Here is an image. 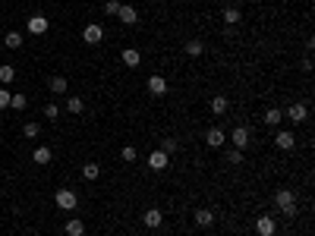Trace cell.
I'll return each mask as SVG.
<instances>
[{
  "instance_id": "cell-1",
  "label": "cell",
  "mask_w": 315,
  "mask_h": 236,
  "mask_svg": "<svg viewBox=\"0 0 315 236\" xmlns=\"http://www.w3.org/2000/svg\"><path fill=\"white\" fill-rule=\"evenodd\" d=\"M274 205L280 208L284 217H296V192L293 189H277L274 192Z\"/></svg>"
},
{
  "instance_id": "cell-2",
  "label": "cell",
  "mask_w": 315,
  "mask_h": 236,
  "mask_svg": "<svg viewBox=\"0 0 315 236\" xmlns=\"http://www.w3.org/2000/svg\"><path fill=\"white\" fill-rule=\"evenodd\" d=\"M54 201H57V208H63V211H73V208L79 205V196H76L73 189H57Z\"/></svg>"
},
{
  "instance_id": "cell-3",
  "label": "cell",
  "mask_w": 315,
  "mask_h": 236,
  "mask_svg": "<svg viewBox=\"0 0 315 236\" xmlns=\"http://www.w3.org/2000/svg\"><path fill=\"white\" fill-rule=\"evenodd\" d=\"M249 139H252L249 126H236V129L230 132V142H233V148H240V151H246V148H249Z\"/></svg>"
},
{
  "instance_id": "cell-4",
  "label": "cell",
  "mask_w": 315,
  "mask_h": 236,
  "mask_svg": "<svg viewBox=\"0 0 315 236\" xmlns=\"http://www.w3.org/2000/svg\"><path fill=\"white\" fill-rule=\"evenodd\" d=\"M255 233L259 236H274L277 233V221H271V214L255 217Z\"/></svg>"
},
{
  "instance_id": "cell-5",
  "label": "cell",
  "mask_w": 315,
  "mask_h": 236,
  "mask_svg": "<svg viewBox=\"0 0 315 236\" xmlns=\"http://www.w3.org/2000/svg\"><path fill=\"white\" fill-rule=\"evenodd\" d=\"M25 29L32 32V35H45V32L50 29V22L45 19L41 13H35V16H29V22H25Z\"/></svg>"
},
{
  "instance_id": "cell-6",
  "label": "cell",
  "mask_w": 315,
  "mask_h": 236,
  "mask_svg": "<svg viewBox=\"0 0 315 236\" xmlns=\"http://www.w3.org/2000/svg\"><path fill=\"white\" fill-rule=\"evenodd\" d=\"M82 38H85V44H101V41H104V29H101L98 22H91V25H85Z\"/></svg>"
},
{
  "instance_id": "cell-7",
  "label": "cell",
  "mask_w": 315,
  "mask_h": 236,
  "mask_svg": "<svg viewBox=\"0 0 315 236\" xmlns=\"http://www.w3.org/2000/svg\"><path fill=\"white\" fill-rule=\"evenodd\" d=\"M284 117L293 120V123H306V120H309V107H306V104H290L284 111Z\"/></svg>"
},
{
  "instance_id": "cell-8",
  "label": "cell",
  "mask_w": 315,
  "mask_h": 236,
  "mask_svg": "<svg viewBox=\"0 0 315 236\" xmlns=\"http://www.w3.org/2000/svg\"><path fill=\"white\" fill-rule=\"evenodd\" d=\"M148 95H155V98L167 95V79L164 76H148Z\"/></svg>"
},
{
  "instance_id": "cell-9",
  "label": "cell",
  "mask_w": 315,
  "mask_h": 236,
  "mask_svg": "<svg viewBox=\"0 0 315 236\" xmlns=\"http://www.w3.org/2000/svg\"><path fill=\"white\" fill-rule=\"evenodd\" d=\"M205 142H208L211 148H221V145H224V142H227V132L221 129V126H211V129L205 132Z\"/></svg>"
},
{
  "instance_id": "cell-10",
  "label": "cell",
  "mask_w": 315,
  "mask_h": 236,
  "mask_svg": "<svg viewBox=\"0 0 315 236\" xmlns=\"http://www.w3.org/2000/svg\"><path fill=\"white\" fill-rule=\"evenodd\" d=\"M142 221H145L148 230H158V227L164 224V214H161V208H148V211L142 214Z\"/></svg>"
},
{
  "instance_id": "cell-11",
  "label": "cell",
  "mask_w": 315,
  "mask_h": 236,
  "mask_svg": "<svg viewBox=\"0 0 315 236\" xmlns=\"http://www.w3.org/2000/svg\"><path fill=\"white\" fill-rule=\"evenodd\" d=\"M274 145L280 148V151H293L296 148V136H293V132H277V136H274Z\"/></svg>"
},
{
  "instance_id": "cell-12",
  "label": "cell",
  "mask_w": 315,
  "mask_h": 236,
  "mask_svg": "<svg viewBox=\"0 0 315 236\" xmlns=\"http://www.w3.org/2000/svg\"><path fill=\"white\" fill-rule=\"evenodd\" d=\"M170 164V155H164V151H151V155H148V167H151V170H164V167Z\"/></svg>"
},
{
  "instance_id": "cell-13",
  "label": "cell",
  "mask_w": 315,
  "mask_h": 236,
  "mask_svg": "<svg viewBox=\"0 0 315 236\" xmlns=\"http://www.w3.org/2000/svg\"><path fill=\"white\" fill-rule=\"evenodd\" d=\"M195 224H199V227H211V224H215V211H211V208H195Z\"/></svg>"
},
{
  "instance_id": "cell-14",
  "label": "cell",
  "mask_w": 315,
  "mask_h": 236,
  "mask_svg": "<svg viewBox=\"0 0 315 236\" xmlns=\"http://www.w3.org/2000/svg\"><path fill=\"white\" fill-rule=\"evenodd\" d=\"M120 60H123V66H130V70H133V66H139V63H142V54H139L135 47H126L123 54H120Z\"/></svg>"
},
{
  "instance_id": "cell-15",
  "label": "cell",
  "mask_w": 315,
  "mask_h": 236,
  "mask_svg": "<svg viewBox=\"0 0 315 236\" xmlns=\"http://www.w3.org/2000/svg\"><path fill=\"white\" fill-rule=\"evenodd\" d=\"M47 88H50V95H66V91H70V82H66L63 76H54V79L47 82Z\"/></svg>"
},
{
  "instance_id": "cell-16",
  "label": "cell",
  "mask_w": 315,
  "mask_h": 236,
  "mask_svg": "<svg viewBox=\"0 0 315 236\" xmlns=\"http://www.w3.org/2000/svg\"><path fill=\"white\" fill-rule=\"evenodd\" d=\"M117 16H120L123 25H135V22H139V13H135V6H123V3H120V13H117Z\"/></svg>"
},
{
  "instance_id": "cell-17",
  "label": "cell",
  "mask_w": 315,
  "mask_h": 236,
  "mask_svg": "<svg viewBox=\"0 0 315 236\" xmlns=\"http://www.w3.org/2000/svg\"><path fill=\"white\" fill-rule=\"evenodd\" d=\"M32 157H35V164H41V167H45V164H50L54 151H50L47 145H38V148H35V155H32Z\"/></svg>"
},
{
  "instance_id": "cell-18",
  "label": "cell",
  "mask_w": 315,
  "mask_h": 236,
  "mask_svg": "<svg viewBox=\"0 0 315 236\" xmlns=\"http://www.w3.org/2000/svg\"><path fill=\"white\" fill-rule=\"evenodd\" d=\"M63 230H66V236H85V224H82V221H76V217H70Z\"/></svg>"
},
{
  "instance_id": "cell-19",
  "label": "cell",
  "mask_w": 315,
  "mask_h": 236,
  "mask_svg": "<svg viewBox=\"0 0 315 236\" xmlns=\"http://www.w3.org/2000/svg\"><path fill=\"white\" fill-rule=\"evenodd\" d=\"M221 19H224L227 25H236V22H240V19H243V13H240V6H227V10H224V13H221Z\"/></svg>"
},
{
  "instance_id": "cell-20",
  "label": "cell",
  "mask_w": 315,
  "mask_h": 236,
  "mask_svg": "<svg viewBox=\"0 0 315 236\" xmlns=\"http://www.w3.org/2000/svg\"><path fill=\"white\" fill-rule=\"evenodd\" d=\"M66 111H70V114H82L85 111V101L79 95H66Z\"/></svg>"
},
{
  "instance_id": "cell-21",
  "label": "cell",
  "mask_w": 315,
  "mask_h": 236,
  "mask_svg": "<svg viewBox=\"0 0 315 236\" xmlns=\"http://www.w3.org/2000/svg\"><path fill=\"white\" fill-rule=\"evenodd\" d=\"M227 107H230V101H227L224 95H215V98H211V111H215L218 117H221V114H227Z\"/></svg>"
},
{
  "instance_id": "cell-22",
  "label": "cell",
  "mask_w": 315,
  "mask_h": 236,
  "mask_svg": "<svg viewBox=\"0 0 315 236\" xmlns=\"http://www.w3.org/2000/svg\"><path fill=\"white\" fill-rule=\"evenodd\" d=\"M3 47H10V50H19V47H22V35H19V32H6V38H3Z\"/></svg>"
},
{
  "instance_id": "cell-23",
  "label": "cell",
  "mask_w": 315,
  "mask_h": 236,
  "mask_svg": "<svg viewBox=\"0 0 315 236\" xmlns=\"http://www.w3.org/2000/svg\"><path fill=\"white\" fill-rule=\"evenodd\" d=\"M186 54H189V57H202V54H205V44H202V41H186Z\"/></svg>"
},
{
  "instance_id": "cell-24",
  "label": "cell",
  "mask_w": 315,
  "mask_h": 236,
  "mask_svg": "<svg viewBox=\"0 0 315 236\" xmlns=\"http://www.w3.org/2000/svg\"><path fill=\"white\" fill-rule=\"evenodd\" d=\"M82 176H85V180H98V176H101V167H98L95 161H89V164L82 167Z\"/></svg>"
},
{
  "instance_id": "cell-25",
  "label": "cell",
  "mask_w": 315,
  "mask_h": 236,
  "mask_svg": "<svg viewBox=\"0 0 315 236\" xmlns=\"http://www.w3.org/2000/svg\"><path fill=\"white\" fill-rule=\"evenodd\" d=\"M280 120H284V111H280V107H271V111L265 114V123L268 126H277Z\"/></svg>"
},
{
  "instance_id": "cell-26",
  "label": "cell",
  "mask_w": 315,
  "mask_h": 236,
  "mask_svg": "<svg viewBox=\"0 0 315 236\" xmlns=\"http://www.w3.org/2000/svg\"><path fill=\"white\" fill-rule=\"evenodd\" d=\"M13 79H16V70H13L10 63H3V66H0V82H3V85H10Z\"/></svg>"
},
{
  "instance_id": "cell-27",
  "label": "cell",
  "mask_w": 315,
  "mask_h": 236,
  "mask_svg": "<svg viewBox=\"0 0 315 236\" xmlns=\"http://www.w3.org/2000/svg\"><path fill=\"white\" fill-rule=\"evenodd\" d=\"M177 148H180V142H177L174 136H167L164 142H161V151H164V155H174V151H177Z\"/></svg>"
},
{
  "instance_id": "cell-28",
  "label": "cell",
  "mask_w": 315,
  "mask_h": 236,
  "mask_svg": "<svg viewBox=\"0 0 315 236\" xmlns=\"http://www.w3.org/2000/svg\"><path fill=\"white\" fill-rule=\"evenodd\" d=\"M120 157H123V161H126V164H133V161H135V157H139V151H135L133 145H123V148H120Z\"/></svg>"
},
{
  "instance_id": "cell-29",
  "label": "cell",
  "mask_w": 315,
  "mask_h": 236,
  "mask_svg": "<svg viewBox=\"0 0 315 236\" xmlns=\"http://www.w3.org/2000/svg\"><path fill=\"white\" fill-rule=\"evenodd\" d=\"M25 139H38V132H41V123H25Z\"/></svg>"
},
{
  "instance_id": "cell-30",
  "label": "cell",
  "mask_w": 315,
  "mask_h": 236,
  "mask_svg": "<svg viewBox=\"0 0 315 236\" xmlns=\"http://www.w3.org/2000/svg\"><path fill=\"white\" fill-rule=\"evenodd\" d=\"M227 164H233V167L243 164V151L240 148H230V151H227Z\"/></svg>"
},
{
  "instance_id": "cell-31",
  "label": "cell",
  "mask_w": 315,
  "mask_h": 236,
  "mask_svg": "<svg viewBox=\"0 0 315 236\" xmlns=\"http://www.w3.org/2000/svg\"><path fill=\"white\" fill-rule=\"evenodd\" d=\"M25 104H29V98H25V95H13V98H10V107H13V111H22Z\"/></svg>"
},
{
  "instance_id": "cell-32",
  "label": "cell",
  "mask_w": 315,
  "mask_h": 236,
  "mask_svg": "<svg viewBox=\"0 0 315 236\" xmlns=\"http://www.w3.org/2000/svg\"><path fill=\"white\" fill-rule=\"evenodd\" d=\"M104 13H107V16H117V13H120V0H107V3H104Z\"/></svg>"
},
{
  "instance_id": "cell-33",
  "label": "cell",
  "mask_w": 315,
  "mask_h": 236,
  "mask_svg": "<svg viewBox=\"0 0 315 236\" xmlns=\"http://www.w3.org/2000/svg\"><path fill=\"white\" fill-rule=\"evenodd\" d=\"M10 98H13L10 88H0V111H3V107H10Z\"/></svg>"
},
{
  "instance_id": "cell-34",
  "label": "cell",
  "mask_w": 315,
  "mask_h": 236,
  "mask_svg": "<svg viewBox=\"0 0 315 236\" xmlns=\"http://www.w3.org/2000/svg\"><path fill=\"white\" fill-rule=\"evenodd\" d=\"M45 117H47V120H57V117H60V107H57V104H47V107H45Z\"/></svg>"
}]
</instances>
